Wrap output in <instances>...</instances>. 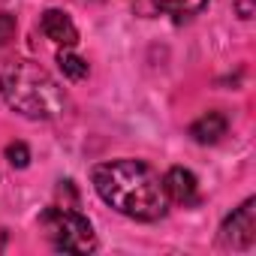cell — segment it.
<instances>
[{
  "label": "cell",
  "mask_w": 256,
  "mask_h": 256,
  "mask_svg": "<svg viewBox=\"0 0 256 256\" xmlns=\"http://www.w3.org/2000/svg\"><path fill=\"white\" fill-rule=\"evenodd\" d=\"M58 66H60V72H64L66 78H72V82H82V78L88 76V60H82V58L72 54V52H60V54H58Z\"/></svg>",
  "instance_id": "obj_9"
},
{
  "label": "cell",
  "mask_w": 256,
  "mask_h": 256,
  "mask_svg": "<svg viewBox=\"0 0 256 256\" xmlns=\"http://www.w3.org/2000/svg\"><path fill=\"white\" fill-rule=\"evenodd\" d=\"M40 229L60 253H94L96 235L84 214H78L70 205H52L40 214Z\"/></svg>",
  "instance_id": "obj_3"
},
{
  "label": "cell",
  "mask_w": 256,
  "mask_h": 256,
  "mask_svg": "<svg viewBox=\"0 0 256 256\" xmlns=\"http://www.w3.org/2000/svg\"><path fill=\"white\" fill-rule=\"evenodd\" d=\"M40 28H42V34H46L54 46L72 48V46L78 42V28L72 24V18H70L64 10H46L42 18H40Z\"/></svg>",
  "instance_id": "obj_7"
},
{
  "label": "cell",
  "mask_w": 256,
  "mask_h": 256,
  "mask_svg": "<svg viewBox=\"0 0 256 256\" xmlns=\"http://www.w3.org/2000/svg\"><path fill=\"white\" fill-rule=\"evenodd\" d=\"M256 241V199L238 205L220 226V244L232 250H247Z\"/></svg>",
  "instance_id": "obj_4"
},
{
  "label": "cell",
  "mask_w": 256,
  "mask_h": 256,
  "mask_svg": "<svg viewBox=\"0 0 256 256\" xmlns=\"http://www.w3.org/2000/svg\"><path fill=\"white\" fill-rule=\"evenodd\" d=\"M12 36H16V16L0 12V46H6Z\"/></svg>",
  "instance_id": "obj_11"
},
{
  "label": "cell",
  "mask_w": 256,
  "mask_h": 256,
  "mask_svg": "<svg viewBox=\"0 0 256 256\" xmlns=\"http://www.w3.org/2000/svg\"><path fill=\"white\" fill-rule=\"evenodd\" d=\"M4 244H6V232L0 229V250H4Z\"/></svg>",
  "instance_id": "obj_12"
},
{
  "label": "cell",
  "mask_w": 256,
  "mask_h": 256,
  "mask_svg": "<svg viewBox=\"0 0 256 256\" xmlns=\"http://www.w3.org/2000/svg\"><path fill=\"white\" fill-rule=\"evenodd\" d=\"M90 181L106 205L118 214L142 223H154L166 214L169 199L163 178L142 160H112L90 169Z\"/></svg>",
  "instance_id": "obj_1"
},
{
  "label": "cell",
  "mask_w": 256,
  "mask_h": 256,
  "mask_svg": "<svg viewBox=\"0 0 256 256\" xmlns=\"http://www.w3.org/2000/svg\"><path fill=\"white\" fill-rule=\"evenodd\" d=\"M6 160H10L12 169H28V163H30V148H28L24 142H12V145H6Z\"/></svg>",
  "instance_id": "obj_10"
},
{
  "label": "cell",
  "mask_w": 256,
  "mask_h": 256,
  "mask_svg": "<svg viewBox=\"0 0 256 256\" xmlns=\"http://www.w3.org/2000/svg\"><path fill=\"white\" fill-rule=\"evenodd\" d=\"M130 6L139 18H160V16H169L175 24H184L190 18H196L208 0H130Z\"/></svg>",
  "instance_id": "obj_5"
},
{
  "label": "cell",
  "mask_w": 256,
  "mask_h": 256,
  "mask_svg": "<svg viewBox=\"0 0 256 256\" xmlns=\"http://www.w3.org/2000/svg\"><path fill=\"white\" fill-rule=\"evenodd\" d=\"M163 190H166V199L169 202H178V205H196L199 202V181L184 166H172L166 172Z\"/></svg>",
  "instance_id": "obj_6"
},
{
  "label": "cell",
  "mask_w": 256,
  "mask_h": 256,
  "mask_svg": "<svg viewBox=\"0 0 256 256\" xmlns=\"http://www.w3.org/2000/svg\"><path fill=\"white\" fill-rule=\"evenodd\" d=\"M226 130H229V120H226V114H220V112H208V114H202L199 120L190 124V136H193V142H199V145H214V142H220V139L226 136Z\"/></svg>",
  "instance_id": "obj_8"
},
{
  "label": "cell",
  "mask_w": 256,
  "mask_h": 256,
  "mask_svg": "<svg viewBox=\"0 0 256 256\" xmlns=\"http://www.w3.org/2000/svg\"><path fill=\"white\" fill-rule=\"evenodd\" d=\"M0 96L10 108L34 120H52L66 112L64 88L34 60H10L0 66Z\"/></svg>",
  "instance_id": "obj_2"
}]
</instances>
